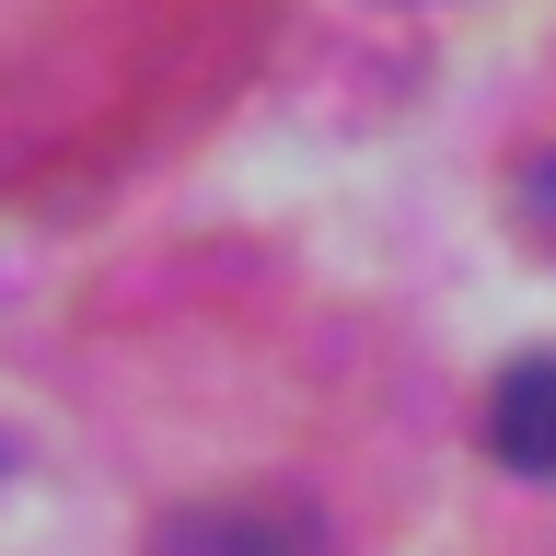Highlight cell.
<instances>
[{
    "instance_id": "cell-2",
    "label": "cell",
    "mask_w": 556,
    "mask_h": 556,
    "mask_svg": "<svg viewBox=\"0 0 556 556\" xmlns=\"http://www.w3.org/2000/svg\"><path fill=\"white\" fill-rule=\"evenodd\" d=\"M486 452L510 476H556V359H510L486 394Z\"/></svg>"
},
{
    "instance_id": "cell-1",
    "label": "cell",
    "mask_w": 556,
    "mask_h": 556,
    "mask_svg": "<svg viewBox=\"0 0 556 556\" xmlns=\"http://www.w3.org/2000/svg\"><path fill=\"white\" fill-rule=\"evenodd\" d=\"M151 556H325L290 498H198L151 533Z\"/></svg>"
},
{
    "instance_id": "cell-3",
    "label": "cell",
    "mask_w": 556,
    "mask_h": 556,
    "mask_svg": "<svg viewBox=\"0 0 556 556\" xmlns=\"http://www.w3.org/2000/svg\"><path fill=\"white\" fill-rule=\"evenodd\" d=\"M521 232H533V243L556 255V151H545L533 174H521Z\"/></svg>"
}]
</instances>
